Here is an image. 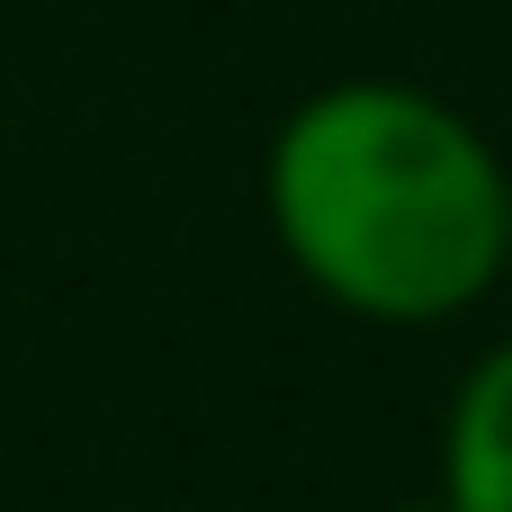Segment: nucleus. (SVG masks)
Returning <instances> with one entry per match:
<instances>
[{
	"label": "nucleus",
	"instance_id": "f257e3e1",
	"mask_svg": "<svg viewBox=\"0 0 512 512\" xmlns=\"http://www.w3.org/2000/svg\"><path fill=\"white\" fill-rule=\"evenodd\" d=\"M279 261L378 333L477 315L512 279V162L441 90L351 72L306 90L261 153Z\"/></svg>",
	"mask_w": 512,
	"mask_h": 512
},
{
	"label": "nucleus",
	"instance_id": "f03ea898",
	"mask_svg": "<svg viewBox=\"0 0 512 512\" xmlns=\"http://www.w3.org/2000/svg\"><path fill=\"white\" fill-rule=\"evenodd\" d=\"M450 512H512V333L468 360L441 414V486Z\"/></svg>",
	"mask_w": 512,
	"mask_h": 512
},
{
	"label": "nucleus",
	"instance_id": "7ed1b4c3",
	"mask_svg": "<svg viewBox=\"0 0 512 512\" xmlns=\"http://www.w3.org/2000/svg\"><path fill=\"white\" fill-rule=\"evenodd\" d=\"M405 512H450V504H441V495H423V504H405Z\"/></svg>",
	"mask_w": 512,
	"mask_h": 512
}]
</instances>
